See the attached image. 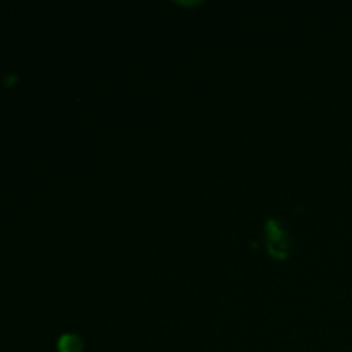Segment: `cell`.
I'll list each match as a JSON object with an SVG mask.
<instances>
[{"label":"cell","instance_id":"cell-1","mask_svg":"<svg viewBox=\"0 0 352 352\" xmlns=\"http://www.w3.org/2000/svg\"><path fill=\"white\" fill-rule=\"evenodd\" d=\"M58 352H82V340L78 336L65 333L58 339Z\"/></svg>","mask_w":352,"mask_h":352}]
</instances>
